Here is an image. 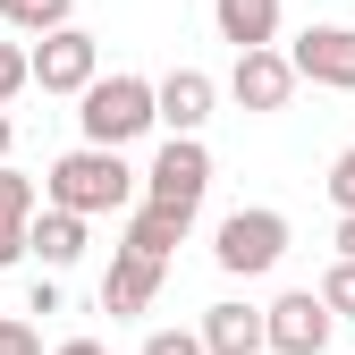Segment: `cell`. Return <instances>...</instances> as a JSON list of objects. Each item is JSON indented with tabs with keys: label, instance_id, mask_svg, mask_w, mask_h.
Returning <instances> with one entry per match:
<instances>
[{
	"label": "cell",
	"instance_id": "30bf717a",
	"mask_svg": "<svg viewBox=\"0 0 355 355\" xmlns=\"http://www.w3.org/2000/svg\"><path fill=\"white\" fill-rule=\"evenodd\" d=\"M211 102H220V85H211L203 68H169V76H161V127H169V136H203Z\"/></svg>",
	"mask_w": 355,
	"mask_h": 355
},
{
	"label": "cell",
	"instance_id": "3957f363",
	"mask_svg": "<svg viewBox=\"0 0 355 355\" xmlns=\"http://www.w3.org/2000/svg\"><path fill=\"white\" fill-rule=\"evenodd\" d=\"M279 254H288V211H271V203L229 211V220H220V237H211V262H220L229 279H262Z\"/></svg>",
	"mask_w": 355,
	"mask_h": 355
},
{
	"label": "cell",
	"instance_id": "cb8c5ba5",
	"mask_svg": "<svg viewBox=\"0 0 355 355\" xmlns=\"http://www.w3.org/2000/svg\"><path fill=\"white\" fill-rule=\"evenodd\" d=\"M51 355H110V347H102V338H60Z\"/></svg>",
	"mask_w": 355,
	"mask_h": 355
},
{
	"label": "cell",
	"instance_id": "8992f818",
	"mask_svg": "<svg viewBox=\"0 0 355 355\" xmlns=\"http://www.w3.org/2000/svg\"><path fill=\"white\" fill-rule=\"evenodd\" d=\"M330 304H322V288H288L279 304H262V330H271V355H322L330 347Z\"/></svg>",
	"mask_w": 355,
	"mask_h": 355
},
{
	"label": "cell",
	"instance_id": "d4e9b609",
	"mask_svg": "<svg viewBox=\"0 0 355 355\" xmlns=\"http://www.w3.org/2000/svg\"><path fill=\"white\" fill-rule=\"evenodd\" d=\"M338 262H355V220H338Z\"/></svg>",
	"mask_w": 355,
	"mask_h": 355
},
{
	"label": "cell",
	"instance_id": "6da1fadb",
	"mask_svg": "<svg viewBox=\"0 0 355 355\" xmlns=\"http://www.w3.org/2000/svg\"><path fill=\"white\" fill-rule=\"evenodd\" d=\"M42 195H51V211L102 220V211H127V203H136L144 178L127 169L119 153H102V144H76V153H60L51 169H42Z\"/></svg>",
	"mask_w": 355,
	"mask_h": 355
},
{
	"label": "cell",
	"instance_id": "9a60e30c",
	"mask_svg": "<svg viewBox=\"0 0 355 355\" xmlns=\"http://www.w3.org/2000/svg\"><path fill=\"white\" fill-rule=\"evenodd\" d=\"M0 17H9L17 34H60V26H76V0H0Z\"/></svg>",
	"mask_w": 355,
	"mask_h": 355
},
{
	"label": "cell",
	"instance_id": "52a82bcc",
	"mask_svg": "<svg viewBox=\"0 0 355 355\" xmlns=\"http://www.w3.org/2000/svg\"><path fill=\"white\" fill-rule=\"evenodd\" d=\"M288 60L304 85H322V94H355V26H304L288 42Z\"/></svg>",
	"mask_w": 355,
	"mask_h": 355
},
{
	"label": "cell",
	"instance_id": "484cf974",
	"mask_svg": "<svg viewBox=\"0 0 355 355\" xmlns=\"http://www.w3.org/2000/svg\"><path fill=\"white\" fill-rule=\"evenodd\" d=\"M9 144H17V127H9V110H0V169H9Z\"/></svg>",
	"mask_w": 355,
	"mask_h": 355
},
{
	"label": "cell",
	"instance_id": "5b68a950",
	"mask_svg": "<svg viewBox=\"0 0 355 355\" xmlns=\"http://www.w3.org/2000/svg\"><path fill=\"white\" fill-rule=\"evenodd\" d=\"M34 85H42V94H94V85H102V42L94 34H85V26H60V34H42L34 42Z\"/></svg>",
	"mask_w": 355,
	"mask_h": 355
},
{
	"label": "cell",
	"instance_id": "7402d4cb",
	"mask_svg": "<svg viewBox=\"0 0 355 355\" xmlns=\"http://www.w3.org/2000/svg\"><path fill=\"white\" fill-rule=\"evenodd\" d=\"M26 313H60V279H51V271H34V288H26Z\"/></svg>",
	"mask_w": 355,
	"mask_h": 355
},
{
	"label": "cell",
	"instance_id": "4fadbf2b",
	"mask_svg": "<svg viewBox=\"0 0 355 355\" xmlns=\"http://www.w3.org/2000/svg\"><path fill=\"white\" fill-rule=\"evenodd\" d=\"M187 229H195L187 211H161V203H136V220H127L119 254H144V262H169V245H187Z\"/></svg>",
	"mask_w": 355,
	"mask_h": 355
},
{
	"label": "cell",
	"instance_id": "ac0fdd59",
	"mask_svg": "<svg viewBox=\"0 0 355 355\" xmlns=\"http://www.w3.org/2000/svg\"><path fill=\"white\" fill-rule=\"evenodd\" d=\"M322 304L338 322H355V262H330V279H322Z\"/></svg>",
	"mask_w": 355,
	"mask_h": 355
},
{
	"label": "cell",
	"instance_id": "603a6c76",
	"mask_svg": "<svg viewBox=\"0 0 355 355\" xmlns=\"http://www.w3.org/2000/svg\"><path fill=\"white\" fill-rule=\"evenodd\" d=\"M17 254H26V229H0V271H9Z\"/></svg>",
	"mask_w": 355,
	"mask_h": 355
},
{
	"label": "cell",
	"instance_id": "8fae6325",
	"mask_svg": "<svg viewBox=\"0 0 355 355\" xmlns=\"http://www.w3.org/2000/svg\"><path fill=\"white\" fill-rule=\"evenodd\" d=\"M211 26L237 51H279V0H211Z\"/></svg>",
	"mask_w": 355,
	"mask_h": 355
},
{
	"label": "cell",
	"instance_id": "9c48e42d",
	"mask_svg": "<svg viewBox=\"0 0 355 355\" xmlns=\"http://www.w3.org/2000/svg\"><path fill=\"white\" fill-rule=\"evenodd\" d=\"M161 271H169V262H144V254H110V271H102V313H110V322H136L144 304L161 296Z\"/></svg>",
	"mask_w": 355,
	"mask_h": 355
},
{
	"label": "cell",
	"instance_id": "ba28073f",
	"mask_svg": "<svg viewBox=\"0 0 355 355\" xmlns=\"http://www.w3.org/2000/svg\"><path fill=\"white\" fill-rule=\"evenodd\" d=\"M296 85H304V76H296L288 51H237V68H229V94H237V110H254V119L288 110Z\"/></svg>",
	"mask_w": 355,
	"mask_h": 355
},
{
	"label": "cell",
	"instance_id": "e0dca14e",
	"mask_svg": "<svg viewBox=\"0 0 355 355\" xmlns=\"http://www.w3.org/2000/svg\"><path fill=\"white\" fill-rule=\"evenodd\" d=\"M26 85H34V51L26 42H0V102H17Z\"/></svg>",
	"mask_w": 355,
	"mask_h": 355
},
{
	"label": "cell",
	"instance_id": "7c38bea8",
	"mask_svg": "<svg viewBox=\"0 0 355 355\" xmlns=\"http://www.w3.org/2000/svg\"><path fill=\"white\" fill-rule=\"evenodd\" d=\"M203 347L211 355H271V330H262L254 304H211L203 313Z\"/></svg>",
	"mask_w": 355,
	"mask_h": 355
},
{
	"label": "cell",
	"instance_id": "5bb4252c",
	"mask_svg": "<svg viewBox=\"0 0 355 355\" xmlns=\"http://www.w3.org/2000/svg\"><path fill=\"white\" fill-rule=\"evenodd\" d=\"M26 254H34V262H42V271H51V279H60V271H68V262L85 254V220H76V211H42V220H34V229H26Z\"/></svg>",
	"mask_w": 355,
	"mask_h": 355
},
{
	"label": "cell",
	"instance_id": "2e32d148",
	"mask_svg": "<svg viewBox=\"0 0 355 355\" xmlns=\"http://www.w3.org/2000/svg\"><path fill=\"white\" fill-rule=\"evenodd\" d=\"M34 220H42V187L17 178V169H0V229H34Z\"/></svg>",
	"mask_w": 355,
	"mask_h": 355
},
{
	"label": "cell",
	"instance_id": "7a4b0ae2",
	"mask_svg": "<svg viewBox=\"0 0 355 355\" xmlns=\"http://www.w3.org/2000/svg\"><path fill=\"white\" fill-rule=\"evenodd\" d=\"M76 127H85V144L127 153V144L144 136V127H161V85H144V76H102L94 94H85Z\"/></svg>",
	"mask_w": 355,
	"mask_h": 355
},
{
	"label": "cell",
	"instance_id": "44dd1931",
	"mask_svg": "<svg viewBox=\"0 0 355 355\" xmlns=\"http://www.w3.org/2000/svg\"><path fill=\"white\" fill-rule=\"evenodd\" d=\"M144 355H211V347H203V330H153Z\"/></svg>",
	"mask_w": 355,
	"mask_h": 355
},
{
	"label": "cell",
	"instance_id": "ffe728a7",
	"mask_svg": "<svg viewBox=\"0 0 355 355\" xmlns=\"http://www.w3.org/2000/svg\"><path fill=\"white\" fill-rule=\"evenodd\" d=\"M0 355H42V330L26 313H0Z\"/></svg>",
	"mask_w": 355,
	"mask_h": 355
},
{
	"label": "cell",
	"instance_id": "277c9868",
	"mask_svg": "<svg viewBox=\"0 0 355 355\" xmlns=\"http://www.w3.org/2000/svg\"><path fill=\"white\" fill-rule=\"evenodd\" d=\"M203 195H211V153H203V136H169V144L153 153V169H144V203L195 220Z\"/></svg>",
	"mask_w": 355,
	"mask_h": 355
},
{
	"label": "cell",
	"instance_id": "d6986e66",
	"mask_svg": "<svg viewBox=\"0 0 355 355\" xmlns=\"http://www.w3.org/2000/svg\"><path fill=\"white\" fill-rule=\"evenodd\" d=\"M322 187H330V203H338V220H355V144L330 161V178H322Z\"/></svg>",
	"mask_w": 355,
	"mask_h": 355
}]
</instances>
